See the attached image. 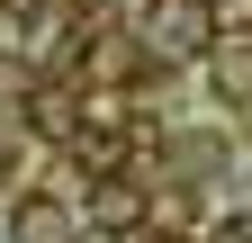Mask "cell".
Listing matches in <instances>:
<instances>
[{"mask_svg": "<svg viewBox=\"0 0 252 243\" xmlns=\"http://www.w3.org/2000/svg\"><path fill=\"white\" fill-rule=\"evenodd\" d=\"M216 9V27H234V36H252V0H207Z\"/></svg>", "mask_w": 252, "mask_h": 243, "instance_id": "5", "label": "cell"}, {"mask_svg": "<svg viewBox=\"0 0 252 243\" xmlns=\"http://www.w3.org/2000/svg\"><path fill=\"white\" fill-rule=\"evenodd\" d=\"M135 216H144V198H135V189H117V180H108L99 198H90V225H99V234H117V225H135Z\"/></svg>", "mask_w": 252, "mask_h": 243, "instance_id": "3", "label": "cell"}, {"mask_svg": "<svg viewBox=\"0 0 252 243\" xmlns=\"http://www.w3.org/2000/svg\"><path fill=\"white\" fill-rule=\"evenodd\" d=\"M9 9H27V0H9Z\"/></svg>", "mask_w": 252, "mask_h": 243, "instance_id": "7", "label": "cell"}, {"mask_svg": "<svg viewBox=\"0 0 252 243\" xmlns=\"http://www.w3.org/2000/svg\"><path fill=\"white\" fill-rule=\"evenodd\" d=\"M9 243H81V225H72L63 198H18L9 207Z\"/></svg>", "mask_w": 252, "mask_h": 243, "instance_id": "2", "label": "cell"}, {"mask_svg": "<svg viewBox=\"0 0 252 243\" xmlns=\"http://www.w3.org/2000/svg\"><path fill=\"white\" fill-rule=\"evenodd\" d=\"M216 45V9L207 0H153L144 9V54L153 63H198Z\"/></svg>", "mask_w": 252, "mask_h": 243, "instance_id": "1", "label": "cell"}, {"mask_svg": "<svg viewBox=\"0 0 252 243\" xmlns=\"http://www.w3.org/2000/svg\"><path fill=\"white\" fill-rule=\"evenodd\" d=\"M207 243H252V216H225V225H216Z\"/></svg>", "mask_w": 252, "mask_h": 243, "instance_id": "6", "label": "cell"}, {"mask_svg": "<svg viewBox=\"0 0 252 243\" xmlns=\"http://www.w3.org/2000/svg\"><path fill=\"white\" fill-rule=\"evenodd\" d=\"M36 126H45V135H72V99H63V90L36 99Z\"/></svg>", "mask_w": 252, "mask_h": 243, "instance_id": "4", "label": "cell"}]
</instances>
